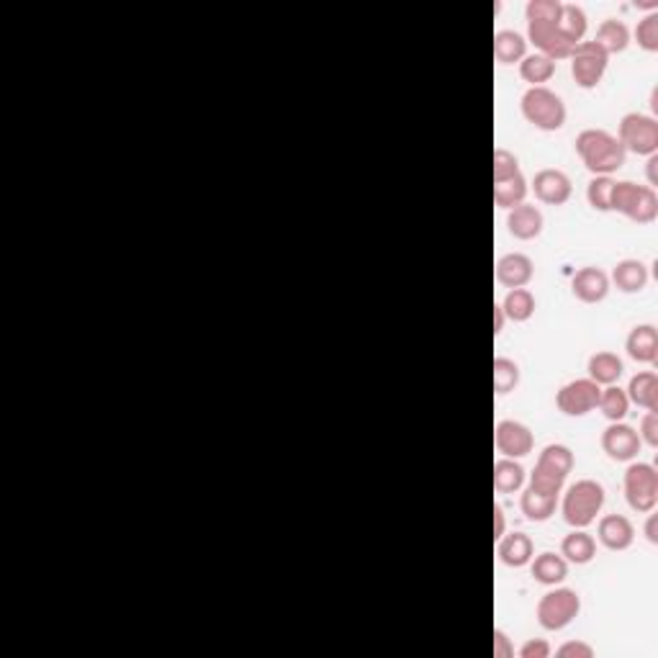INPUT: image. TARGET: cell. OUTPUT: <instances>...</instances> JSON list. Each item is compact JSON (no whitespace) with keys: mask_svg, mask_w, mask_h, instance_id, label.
<instances>
[{"mask_svg":"<svg viewBox=\"0 0 658 658\" xmlns=\"http://www.w3.org/2000/svg\"><path fill=\"white\" fill-rule=\"evenodd\" d=\"M559 13H561L559 0H530L525 8L530 42L535 44L540 54L551 57L553 62L571 57V52L576 49L563 39L561 28H559Z\"/></svg>","mask_w":658,"mask_h":658,"instance_id":"1","label":"cell"},{"mask_svg":"<svg viewBox=\"0 0 658 658\" xmlns=\"http://www.w3.org/2000/svg\"><path fill=\"white\" fill-rule=\"evenodd\" d=\"M576 155L582 157L584 168L594 178L597 175H612L625 165V149L605 129H584L576 137Z\"/></svg>","mask_w":658,"mask_h":658,"instance_id":"2","label":"cell"},{"mask_svg":"<svg viewBox=\"0 0 658 658\" xmlns=\"http://www.w3.org/2000/svg\"><path fill=\"white\" fill-rule=\"evenodd\" d=\"M610 211H617L635 224H651L658 217V195L651 186H638L633 180H614Z\"/></svg>","mask_w":658,"mask_h":658,"instance_id":"3","label":"cell"},{"mask_svg":"<svg viewBox=\"0 0 658 658\" xmlns=\"http://www.w3.org/2000/svg\"><path fill=\"white\" fill-rule=\"evenodd\" d=\"M602 507H605V487L591 479H582L571 484L563 496V519L574 530H584L597 519Z\"/></svg>","mask_w":658,"mask_h":658,"instance_id":"4","label":"cell"},{"mask_svg":"<svg viewBox=\"0 0 658 658\" xmlns=\"http://www.w3.org/2000/svg\"><path fill=\"white\" fill-rule=\"evenodd\" d=\"M582 612V597L574 589H553L540 597L537 602V622L543 630H563L568 628Z\"/></svg>","mask_w":658,"mask_h":658,"instance_id":"5","label":"cell"},{"mask_svg":"<svg viewBox=\"0 0 658 658\" xmlns=\"http://www.w3.org/2000/svg\"><path fill=\"white\" fill-rule=\"evenodd\" d=\"M522 116L533 123L535 129L559 131L563 123H566V106H563L561 96H556L545 85L543 88H530L522 96Z\"/></svg>","mask_w":658,"mask_h":658,"instance_id":"6","label":"cell"},{"mask_svg":"<svg viewBox=\"0 0 658 658\" xmlns=\"http://www.w3.org/2000/svg\"><path fill=\"white\" fill-rule=\"evenodd\" d=\"M617 142L625 152H633L640 157H651L658 152V123L654 116L646 114H625L620 119Z\"/></svg>","mask_w":658,"mask_h":658,"instance_id":"7","label":"cell"},{"mask_svg":"<svg viewBox=\"0 0 658 658\" xmlns=\"http://www.w3.org/2000/svg\"><path fill=\"white\" fill-rule=\"evenodd\" d=\"M625 499L638 514H651L658 504V473L651 464H633L625 471Z\"/></svg>","mask_w":658,"mask_h":658,"instance_id":"8","label":"cell"},{"mask_svg":"<svg viewBox=\"0 0 658 658\" xmlns=\"http://www.w3.org/2000/svg\"><path fill=\"white\" fill-rule=\"evenodd\" d=\"M607 62H610V54L602 47H597L594 42L576 44V49L571 52V75L576 85L584 91L597 88L607 73Z\"/></svg>","mask_w":658,"mask_h":658,"instance_id":"9","label":"cell"},{"mask_svg":"<svg viewBox=\"0 0 658 658\" xmlns=\"http://www.w3.org/2000/svg\"><path fill=\"white\" fill-rule=\"evenodd\" d=\"M599 384H594L591 378H576L571 384H566L556 393V407L561 409L566 416H584L591 409H597L599 404Z\"/></svg>","mask_w":658,"mask_h":658,"instance_id":"10","label":"cell"},{"mask_svg":"<svg viewBox=\"0 0 658 658\" xmlns=\"http://www.w3.org/2000/svg\"><path fill=\"white\" fill-rule=\"evenodd\" d=\"M494 442H496V450L504 458H525V456L533 453L535 438H533L530 427H525L522 422L502 419L496 424V430H494Z\"/></svg>","mask_w":658,"mask_h":658,"instance_id":"11","label":"cell"},{"mask_svg":"<svg viewBox=\"0 0 658 658\" xmlns=\"http://www.w3.org/2000/svg\"><path fill=\"white\" fill-rule=\"evenodd\" d=\"M640 438L630 424H622V422H612L610 427L602 432V450L610 456L612 461L617 464H625V461H633L640 453Z\"/></svg>","mask_w":658,"mask_h":658,"instance_id":"12","label":"cell"},{"mask_svg":"<svg viewBox=\"0 0 658 658\" xmlns=\"http://www.w3.org/2000/svg\"><path fill=\"white\" fill-rule=\"evenodd\" d=\"M533 194L540 203L563 206L571 198V178L563 170L545 168V170L535 172V178H533Z\"/></svg>","mask_w":658,"mask_h":658,"instance_id":"13","label":"cell"},{"mask_svg":"<svg viewBox=\"0 0 658 658\" xmlns=\"http://www.w3.org/2000/svg\"><path fill=\"white\" fill-rule=\"evenodd\" d=\"M571 291L584 304H599L610 293V275L602 268H594V266L576 270L574 281H571Z\"/></svg>","mask_w":658,"mask_h":658,"instance_id":"14","label":"cell"},{"mask_svg":"<svg viewBox=\"0 0 658 658\" xmlns=\"http://www.w3.org/2000/svg\"><path fill=\"white\" fill-rule=\"evenodd\" d=\"M597 537L607 551H628L635 540V527L622 514H607L597 525Z\"/></svg>","mask_w":658,"mask_h":658,"instance_id":"15","label":"cell"},{"mask_svg":"<svg viewBox=\"0 0 658 658\" xmlns=\"http://www.w3.org/2000/svg\"><path fill=\"white\" fill-rule=\"evenodd\" d=\"M496 281L502 286H507L510 291L512 289H525L533 281V260L527 255H522V252L502 255L496 260Z\"/></svg>","mask_w":658,"mask_h":658,"instance_id":"16","label":"cell"},{"mask_svg":"<svg viewBox=\"0 0 658 658\" xmlns=\"http://www.w3.org/2000/svg\"><path fill=\"white\" fill-rule=\"evenodd\" d=\"M507 229H510V234H512L514 240H519V242H530V240L540 237V232H543V214H540V209L533 206V203H519V206L510 209V214H507Z\"/></svg>","mask_w":658,"mask_h":658,"instance_id":"17","label":"cell"},{"mask_svg":"<svg viewBox=\"0 0 658 658\" xmlns=\"http://www.w3.org/2000/svg\"><path fill=\"white\" fill-rule=\"evenodd\" d=\"M625 350L635 363H656L658 361V332L654 324H638L630 329Z\"/></svg>","mask_w":658,"mask_h":658,"instance_id":"18","label":"cell"},{"mask_svg":"<svg viewBox=\"0 0 658 658\" xmlns=\"http://www.w3.org/2000/svg\"><path fill=\"white\" fill-rule=\"evenodd\" d=\"M496 553H499V561L510 568H522L533 561V553H535V545L533 540L525 535V533H512V535L499 537V545H496Z\"/></svg>","mask_w":658,"mask_h":658,"instance_id":"19","label":"cell"},{"mask_svg":"<svg viewBox=\"0 0 658 658\" xmlns=\"http://www.w3.org/2000/svg\"><path fill=\"white\" fill-rule=\"evenodd\" d=\"M586 370H589V378L599 386H614L622 376V361L610 353V350H602V353H594L586 363Z\"/></svg>","mask_w":658,"mask_h":658,"instance_id":"20","label":"cell"},{"mask_svg":"<svg viewBox=\"0 0 658 658\" xmlns=\"http://www.w3.org/2000/svg\"><path fill=\"white\" fill-rule=\"evenodd\" d=\"M612 283L622 293H640L648 283V268L643 260H620L612 270Z\"/></svg>","mask_w":658,"mask_h":658,"instance_id":"21","label":"cell"},{"mask_svg":"<svg viewBox=\"0 0 658 658\" xmlns=\"http://www.w3.org/2000/svg\"><path fill=\"white\" fill-rule=\"evenodd\" d=\"M628 399L643 407L646 412H658V378L656 373L651 370H643L630 378V386H628Z\"/></svg>","mask_w":658,"mask_h":658,"instance_id":"22","label":"cell"},{"mask_svg":"<svg viewBox=\"0 0 658 658\" xmlns=\"http://www.w3.org/2000/svg\"><path fill=\"white\" fill-rule=\"evenodd\" d=\"M530 571H533L535 582H540V584L556 586L568 576V563H566L563 556H556V553L545 551V553H540V556L533 559Z\"/></svg>","mask_w":658,"mask_h":658,"instance_id":"23","label":"cell"},{"mask_svg":"<svg viewBox=\"0 0 658 658\" xmlns=\"http://www.w3.org/2000/svg\"><path fill=\"white\" fill-rule=\"evenodd\" d=\"M525 49H527V42L517 31L504 28V31L494 34V59L504 67L525 59Z\"/></svg>","mask_w":658,"mask_h":658,"instance_id":"24","label":"cell"},{"mask_svg":"<svg viewBox=\"0 0 658 658\" xmlns=\"http://www.w3.org/2000/svg\"><path fill=\"white\" fill-rule=\"evenodd\" d=\"M561 556H566V561L576 563V566H586L597 556V540L584 530H574L571 535L563 537Z\"/></svg>","mask_w":658,"mask_h":658,"instance_id":"25","label":"cell"},{"mask_svg":"<svg viewBox=\"0 0 658 658\" xmlns=\"http://www.w3.org/2000/svg\"><path fill=\"white\" fill-rule=\"evenodd\" d=\"M597 47H602L607 54H620V52H625L628 44H630V31H628V26L622 24V21H617V19H607V21H602L599 28H597V36L591 39Z\"/></svg>","mask_w":658,"mask_h":658,"instance_id":"26","label":"cell"},{"mask_svg":"<svg viewBox=\"0 0 658 658\" xmlns=\"http://www.w3.org/2000/svg\"><path fill=\"white\" fill-rule=\"evenodd\" d=\"M519 507H522V514L530 519V522H545L556 514V507H559V496L553 494H540V491H533L527 488L519 499Z\"/></svg>","mask_w":658,"mask_h":658,"instance_id":"27","label":"cell"},{"mask_svg":"<svg viewBox=\"0 0 658 658\" xmlns=\"http://www.w3.org/2000/svg\"><path fill=\"white\" fill-rule=\"evenodd\" d=\"M586 13L579 8V5H574V3H561V13H559V28H561L563 39L568 42V44H582V39H584L586 34Z\"/></svg>","mask_w":658,"mask_h":658,"instance_id":"28","label":"cell"},{"mask_svg":"<svg viewBox=\"0 0 658 658\" xmlns=\"http://www.w3.org/2000/svg\"><path fill=\"white\" fill-rule=\"evenodd\" d=\"M525 195H527V180L522 178V172H517L507 180H496L494 183V203L499 209H514L519 203H525Z\"/></svg>","mask_w":658,"mask_h":658,"instance_id":"29","label":"cell"},{"mask_svg":"<svg viewBox=\"0 0 658 658\" xmlns=\"http://www.w3.org/2000/svg\"><path fill=\"white\" fill-rule=\"evenodd\" d=\"M556 75V62L545 54H530L519 62V77L525 83H530L533 88H543V83H548Z\"/></svg>","mask_w":658,"mask_h":658,"instance_id":"30","label":"cell"},{"mask_svg":"<svg viewBox=\"0 0 658 658\" xmlns=\"http://www.w3.org/2000/svg\"><path fill=\"white\" fill-rule=\"evenodd\" d=\"M537 468H543V471H551V473H556V476H568L571 471H574V453L566 448V445H559V442H553V445H545L543 448V453H540V458H537Z\"/></svg>","mask_w":658,"mask_h":658,"instance_id":"31","label":"cell"},{"mask_svg":"<svg viewBox=\"0 0 658 658\" xmlns=\"http://www.w3.org/2000/svg\"><path fill=\"white\" fill-rule=\"evenodd\" d=\"M525 484V468L514 464V458H502L494 464V488L499 494H514Z\"/></svg>","mask_w":658,"mask_h":658,"instance_id":"32","label":"cell"},{"mask_svg":"<svg viewBox=\"0 0 658 658\" xmlns=\"http://www.w3.org/2000/svg\"><path fill=\"white\" fill-rule=\"evenodd\" d=\"M504 317L512 319V321H527V319L535 314V296L527 291V289H512V291L504 296V301L499 304Z\"/></svg>","mask_w":658,"mask_h":658,"instance_id":"33","label":"cell"},{"mask_svg":"<svg viewBox=\"0 0 658 658\" xmlns=\"http://www.w3.org/2000/svg\"><path fill=\"white\" fill-rule=\"evenodd\" d=\"M597 407L602 409V415L607 416L610 422H622L625 415H628V409H630V399H628V393L622 389L607 386V389H602V393H599V404Z\"/></svg>","mask_w":658,"mask_h":658,"instance_id":"34","label":"cell"},{"mask_svg":"<svg viewBox=\"0 0 658 658\" xmlns=\"http://www.w3.org/2000/svg\"><path fill=\"white\" fill-rule=\"evenodd\" d=\"M519 384V368L510 358H494V391L499 396L510 393Z\"/></svg>","mask_w":658,"mask_h":658,"instance_id":"35","label":"cell"},{"mask_svg":"<svg viewBox=\"0 0 658 658\" xmlns=\"http://www.w3.org/2000/svg\"><path fill=\"white\" fill-rule=\"evenodd\" d=\"M612 180L610 175H597L589 186H586V201L594 211H610V195H612Z\"/></svg>","mask_w":658,"mask_h":658,"instance_id":"36","label":"cell"},{"mask_svg":"<svg viewBox=\"0 0 658 658\" xmlns=\"http://www.w3.org/2000/svg\"><path fill=\"white\" fill-rule=\"evenodd\" d=\"M635 42L646 52H658V13H648L638 21Z\"/></svg>","mask_w":658,"mask_h":658,"instance_id":"37","label":"cell"},{"mask_svg":"<svg viewBox=\"0 0 658 658\" xmlns=\"http://www.w3.org/2000/svg\"><path fill=\"white\" fill-rule=\"evenodd\" d=\"M563 476H556V473H551V471H543V468H537L533 471V476H530V488L533 491H540V494H553V496H559L563 488Z\"/></svg>","mask_w":658,"mask_h":658,"instance_id":"38","label":"cell"},{"mask_svg":"<svg viewBox=\"0 0 658 658\" xmlns=\"http://www.w3.org/2000/svg\"><path fill=\"white\" fill-rule=\"evenodd\" d=\"M519 172V163H517V157H514L510 149H504V147H499V149H494V183L496 180H507V178H512Z\"/></svg>","mask_w":658,"mask_h":658,"instance_id":"39","label":"cell"},{"mask_svg":"<svg viewBox=\"0 0 658 658\" xmlns=\"http://www.w3.org/2000/svg\"><path fill=\"white\" fill-rule=\"evenodd\" d=\"M640 442H646L648 448H658V416L656 412H646L640 419V432H638Z\"/></svg>","mask_w":658,"mask_h":658,"instance_id":"40","label":"cell"},{"mask_svg":"<svg viewBox=\"0 0 658 658\" xmlns=\"http://www.w3.org/2000/svg\"><path fill=\"white\" fill-rule=\"evenodd\" d=\"M556 656L559 658H591L594 656V648L584 643V640H568V643H563L561 648L556 651Z\"/></svg>","mask_w":658,"mask_h":658,"instance_id":"41","label":"cell"},{"mask_svg":"<svg viewBox=\"0 0 658 658\" xmlns=\"http://www.w3.org/2000/svg\"><path fill=\"white\" fill-rule=\"evenodd\" d=\"M548 656H551V643L543 640V638L525 640L522 648H519V658H548Z\"/></svg>","mask_w":658,"mask_h":658,"instance_id":"42","label":"cell"},{"mask_svg":"<svg viewBox=\"0 0 658 658\" xmlns=\"http://www.w3.org/2000/svg\"><path fill=\"white\" fill-rule=\"evenodd\" d=\"M514 648L504 630H494V658H512Z\"/></svg>","mask_w":658,"mask_h":658,"instance_id":"43","label":"cell"},{"mask_svg":"<svg viewBox=\"0 0 658 658\" xmlns=\"http://www.w3.org/2000/svg\"><path fill=\"white\" fill-rule=\"evenodd\" d=\"M504 535V510L499 504H494V540Z\"/></svg>","mask_w":658,"mask_h":658,"instance_id":"44","label":"cell"},{"mask_svg":"<svg viewBox=\"0 0 658 658\" xmlns=\"http://www.w3.org/2000/svg\"><path fill=\"white\" fill-rule=\"evenodd\" d=\"M504 312H502V306L499 304H494V335H499L502 329H504Z\"/></svg>","mask_w":658,"mask_h":658,"instance_id":"45","label":"cell"},{"mask_svg":"<svg viewBox=\"0 0 658 658\" xmlns=\"http://www.w3.org/2000/svg\"><path fill=\"white\" fill-rule=\"evenodd\" d=\"M656 165H658V157H656V155H651V157H648V183H651V188H654V186L658 183Z\"/></svg>","mask_w":658,"mask_h":658,"instance_id":"46","label":"cell"},{"mask_svg":"<svg viewBox=\"0 0 658 658\" xmlns=\"http://www.w3.org/2000/svg\"><path fill=\"white\" fill-rule=\"evenodd\" d=\"M646 537H648L651 543H658V535H656V514H651V517H648V525H646Z\"/></svg>","mask_w":658,"mask_h":658,"instance_id":"47","label":"cell"}]
</instances>
